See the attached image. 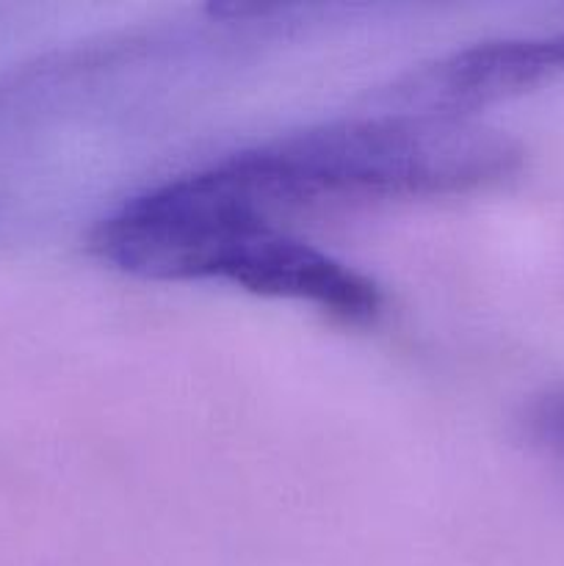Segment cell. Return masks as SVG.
<instances>
[{
    "instance_id": "1",
    "label": "cell",
    "mask_w": 564,
    "mask_h": 566,
    "mask_svg": "<svg viewBox=\"0 0 564 566\" xmlns=\"http://www.w3.org/2000/svg\"><path fill=\"white\" fill-rule=\"evenodd\" d=\"M230 166L271 221L332 205L420 199L495 186L520 169L518 144L468 116L390 111L276 138Z\"/></svg>"
},
{
    "instance_id": "2",
    "label": "cell",
    "mask_w": 564,
    "mask_h": 566,
    "mask_svg": "<svg viewBox=\"0 0 564 566\" xmlns=\"http://www.w3.org/2000/svg\"><path fill=\"white\" fill-rule=\"evenodd\" d=\"M205 271V280H227L258 296L315 304L346 324H368L382 310V293L374 280L285 235L280 227L236 232L210 252Z\"/></svg>"
},
{
    "instance_id": "3",
    "label": "cell",
    "mask_w": 564,
    "mask_h": 566,
    "mask_svg": "<svg viewBox=\"0 0 564 566\" xmlns=\"http://www.w3.org/2000/svg\"><path fill=\"white\" fill-rule=\"evenodd\" d=\"M564 75V31L551 36L498 39L451 53L393 88L404 111L464 116L512 99Z\"/></svg>"
},
{
    "instance_id": "4",
    "label": "cell",
    "mask_w": 564,
    "mask_h": 566,
    "mask_svg": "<svg viewBox=\"0 0 564 566\" xmlns=\"http://www.w3.org/2000/svg\"><path fill=\"white\" fill-rule=\"evenodd\" d=\"M520 423L531 446L564 462V385L540 392L525 407Z\"/></svg>"
}]
</instances>
